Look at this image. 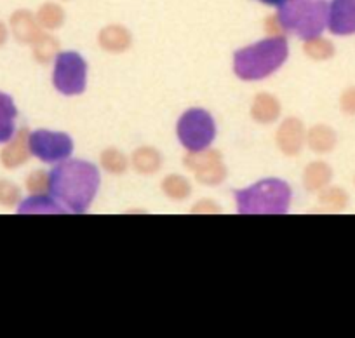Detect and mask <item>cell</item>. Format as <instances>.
<instances>
[{"instance_id": "obj_1", "label": "cell", "mask_w": 355, "mask_h": 338, "mask_svg": "<svg viewBox=\"0 0 355 338\" xmlns=\"http://www.w3.org/2000/svg\"><path fill=\"white\" fill-rule=\"evenodd\" d=\"M100 187V173L85 160H64L49 175L53 199L71 213H82L93 203Z\"/></svg>"}, {"instance_id": "obj_2", "label": "cell", "mask_w": 355, "mask_h": 338, "mask_svg": "<svg viewBox=\"0 0 355 338\" xmlns=\"http://www.w3.org/2000/svg\"><path fill=\"white\" fill-rule=\"evenodd\" d=\"M288 58V42L281 37L261 40L237 51L234 70L242 81H259L274 74Z\"/></svg>"}, {"instance_id": "obj_3", "label": "cell", "mask_w": 355, "mask_h": 338, "mask_svg": "<svg viewBox=\"0 0 355 338\" xmlns=\"http://www.w3.org/2000/svg\"><path fill=\"white\" fill-rule=\"evenodd\" d=\"M327 9L324 0H284L279 6V23L284 30L303 40L317 39L327 26Z\"/></svg>"}, {"instance_id": "obj_4", "label": "cell", "mask_w": 355, "mask_h": 338, "mask_svg": "<svg viewBox=\"0 0 355 338\" xmlns=\"http://www.w3.org/2000/svg\"><path fill=\"white\" fill-rule=\"evenodd\" d=\"M239 213L281 214L291 203V189L281 180H263L245 190L235 192Z\"/></svg>"}, {"instance_id": "obj_5", "label": "cell", "mask_w": 355, "mask_h": 338, "mask_svg": "<svg viewBox=\"0 0 355 338\" xmlns=\"http://www.w3.org/2000/svg\"><path fill=\"white\" fill-rule=\"evenodd\" d=\"M216 126L211 114L200 108L185 112L178 122V138L189 152H202L213 143Z\"/></svg>"}, {"instance_id": "obj_6", "label": "cell", "mask_w": 355, "mask_h": 338, "mask_svg": "<svg viewBox=\"0 0 355 338\" xmlns=\"http://www.w3.org/2000/svg\"><path fill=\"white\" fill-rule=\"evenodd\" d=\"M85 78H87V65L84 58L77 53L58 54L54 65L53 82L54 87L61 94L73 96L80 94L85 90Z\"/></svg>"}, {"instance_id": "obj_7", "label": "cell", "mask_w": 355, "mask_h": 338, "mask_svg": "<svg viewBox=\"0 0 355 338\" xmlns=\"http://www.w3.org/2000/svg\"><path fill=\"white\" fill-rule=\"evenodd\" d=\"M30 152L44 162H60L64 160L73 150V142L64 133L39 129L28 136Z\"/></svg>"}, {"instance_id": "obj_8", "label": "cell", "mask_w": 355, "mask_h": 338, "mask_svg": "<svg viewBox=\"0 0 355 338\" xmlns=\"http://www.w3.org/2000/svg\"><path fill=\"white\" fill-rule=\"evenodd\" d=\"M187 166L197 175V178L202 183L223 182L225 178V166L221 162V157L216 152H192V155L187 157Z\"/></svg>"}, {"instance_id": "obj_9", "label": "cell", "mask_w": 355, "mask_h": 338, "mask_svg": "<svg viewBox=\"0 0 355 338\" xmlns=\"http://www.w3.org/2000/svg\"><path fill=\"white\" fill-rule=\"evenodd\" d=\"M327 28L334 35L355 33V0H333L327 9Z\"/></svg>"}, {"instance_id": "obj_10", "label": "cell", "mask_w": 355, "mask_h": 338, "mask_svg": "<svg viewBox=\"0 0 355 338\" xmlns=\"http://www.w3.org/2000/svg\"><path fill=\"white\" fill-rule=\"evenodd\" d=\"M277 142L281 145V149L284 150L289 155H295L298 153V150L302 149L303 143V128L300 124V121L296 119H288L284 124L281 126L277 135Z\"/></svg>"}, {"instance_id": "obj_11", "label": "cell", "mask_w": 355, "mask_h": 338, "mask_svg": "<svg viewBox=\"0 0 355 338\" xmlns=\"http://www.w3.org/2000/svg\"><path fill=\"white\" fill-rule=\"evenodd\" d=\"M18 110L11 96L0 93V143L9 142L15 136V119Z\"/></svg>"}, {"instance_id": "obj_12", "label": "cell", "mask_w": 355, "mask_h": 338, "mask_svg": "<svg viewBox=\"0 0 355 338\" xmlns=\"http://www.w3.org/2000/svg\"><path fill=\"white\" fill-rule=\"evenodd\" d=\"M26 142H28V135L26 131H19L18 136L12 140L8 145V149H4L2 152V162L8 167H16L19 164L25 162L28 159V150L30 146H26Z\"/></svg>"}, {"instance_id": "obj_13", "label": "cell", "mask_w": 355, "mask_h": 338, "mask_svg": "<svg viewBox=\"0 0 355 338\" xmlns=\"http://www.w3.org/2000/svg\"><path fill=\"white\" fill-rule=\"evenodd\" d=\"M281 114V108L279 103L275 101V98H272L270 94H259L256 96L254 103H252V117L259 122H274L275 119Z\"/></svg>"}, {"instance_id": "obj_14", "label": "cell", "mask_w": 355, "mask_h": 338, "mask_svg": "<svg viewBox=\"0 0 355 338\" xmlns=\"http://www.w3.org/2000/svg\"><path fill=\"white\" fill-rule=\"evenodd\" d=\"M12 30H15V35L21 42H35L40 37L35 22H33L28 12H16L12 16Z\"/></svg>"}, {"instance_id": "obj_15", "label": "cell", "mask_w": 355, "mask_h": 338, "mask_svg": "<svg viewBox=\"0 0 355 338\" xmlns=\"http://www.w3.org/2000/svg\"><path fill=\"white\" fill-rule=\"evenodd\" d=\"M129 33L125 32L121 26H110V28H105L100 35L101 46L107 51H114V53H119V51H124L125 47L129 46Z\"/></svg>"}, {"instance_id": "obj_16", "label": "cell", "mask_w": 355, "mask_h": 338, "mask_svg": "<svg viewBox=\"0 0 355 338\" xmlns=\"http://www.w3.org/2000/svg\"><path fill=\"white\" fill-rule=\"evenodd\" d=\"M61 211H64L63 208L44 194L30 197L19 206V213H61Z\"/></svg>"}, {"instance_id": "obj_17", "label": "cell", "mask_w": 355, "mask_h": 338, "mask_svg": "<svg viewBox=\"0 0 355 338\" xmlns=\"http://www.w3.org/2000/svg\"><path fill=\"white\" fill-rule=\"evenodd\" d=\"M132 160H135V167L138 171L153 173L159 169L160 155L153 149H141L135 153Z\"/></svg>"}, {"instance_id": "obj_18", "label": "cell", "mask_w": 355, "mask_h": 338, "mask_svg": "<svg viewBox=\"0 0 355 338\" xmlns=\"http://www.w3.org/2000/svg\"><path fill=\"white\" fill-rule=\"evenodd\" d=\"M164 192L173 199H185L190 194V185L185 178L182 176H169L166 182L162 183Z\"/></svg>"}, {"instance_id": "obj_19", "label": "cell", "mask_w": 355, "mask_h": 338, "mask_svg": "<svg viewBox=\"0 0 355 338\" xmlns=\"http://www.w3.org/2000/svg\"><path fill=\"white\" fill-rule=\"evenodd\" d=\"M33 49H35L37 60L49 61L58 51V44L51 37H39L35 40V44H33Z\"/></svg>"}, {"instance_id": "obj_20", "label": "cell", "mask_w": 355, "mask_h": 338, "mask_svg": "<svg viewBox=\"0 0 355 338\" xmlns=\"http://www.w3.org/2000/svg\"><path fill=\"white\" fill-rule=\"evenodd\" d=\"M101 162H103L105 169L112 173H122L125 169V159L121 152L117 150H107L101 155Z\"/></svg>"}, {"instance_id": "obj_21", "label": "cell", "mask_w": 355, "mask_h": 338, "mask_svg": "<svg viewBox=\"0 0 355 338\" xmlns=\"http://www.w3.org/2000/svg\"><path fill=\"white\" fill-rule=\"evenodd\" d=\"M326 178L327 171L326 167H324V164H312L305 173V182L309 189H317V187H320L322 183H326Z\"/></svg>"}, {"instance_id": "obj_22", "label": "cell", "mask_w": 355, "mask_h": 338, "mask_svg": "<svg viewBox=\"0 0 355 338\" xmlns=\"http://www.w3.org/2000/svg\"><path fill=\"white\" fill-rule=\"evenodd\" d=\"M61 19H63V16H61L60 8H56V6H46L39 12V22L46 28H56V26H60Z\"/></svg>"}, {"instance_id": "obj_23", "label": "cell", "mask_w": 355, "mask_h": 338, "mask_svg": "<svg viewBox=\"0 0 355 338\" xmlns=\"http://www.w3.org/2000/svg\"><path fill=\"white\" fill-rule=\"evenodd\" d=\"M28 190L35 196H40V194H46L49 190V175H46L44 171H35L33 175H30L28 178Z\"/></svg>"}, {"instance_id": "obj_24", "label": "cell", "mask_w": 355, "mask_h": 338, "mask_svg": "<svg viewBox=\"0 0 355 338\" xmlns=\"http://www.w3.org/2000/svg\"><path fill=\"white\" fill-rule=\"evenodd\" d=\"M306 53L310 54L312 58H327L331 53H333V47L329 46L327 42L320 39H312V40H306V46H305Z\"/></svg>"}, {"instance_id": "obj_25", "label": "cell", "mask_w": 355, "mask_h": 338, "mask_svg": "<svg viewBox=\"0 0 355 338\" xmlns=\"http://www.w3.org/2000/svg\"><path fill=\"white\" fill-rule=\"evenodd\" d=\"M19 192L15 185L8 182H2L0 183V203L4 204H15L18 201Z\"/></svg>"}, {"instance_id": "obj_26", "label": "cell", "mask_w": 355, "mask_h": 338, "mask_svg": "<svg viewBox=\"0 0 355 338\" xmlns=\"http://www.w3.org/2000/svg\"><path fill=\"white\" fill-rule=\"evenodd\" d=\"M310 145H312V149L315 150H324L331 145V142H326V138H324L322 128H315L312 133H310Z\"/></svg>"}, {"instance_id": "obj_27", "label": "cell", "mask_w": 355, "mask_h": 338, "mask_svg": "<svg viewBox=\"0 0 355 338\" xmlns=\"http://www.w3.org/2000/svg\"><path fill=\"white\" fill-rule=\"evenodd\" d=\"M259 2H263L266 6H281L284 0H259Z\"/></svg>"}, {"instance_id": "obj_28", "label": "cell", "mask_w": 355, "mask_h": 338, "mask_svg": "<svg viewBox=\"0 0 355 338\" xmlns=\"http://www.w3.org/2000/svg\"><path fill=\"white\" fill-rule=\"evenodd\" d=\"M6 35H8V33H6L4 25H2V23H0V44L4 42V40H6Z\"/></svg>"}]
</instances>
